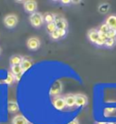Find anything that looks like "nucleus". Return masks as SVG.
<instances>
[{
    "label": "nucleus",
    "mask_w": 116,
    "mask_h": 124,
    "mask_svg": "<svg viewBox=\"0 0 116 124\" xmlns=\"http://www.w3.org/2000/svg\"><path fill=\"white\" fill-rule=\"evenodd\" d=\"M0 53H1V49H0Z\"/></svg>",
    "instance_id": "nucleus-30"
},
{
    "label": "nucleus",
    "mask_w": 116,
    "mask_h": 124,
    "mask_svg": "<svg viewBox=\"0 0 116 124\" xmlns=\"http://www.w3.org/2000/svg\"><path fill=\"white\" fill-rule=\"evenodd\" d=\"M96 124H108V123H106L105 121H99V122H97Z\"/></svg>",
    "instance_id": "nucleus-28"
},
{
    "label": "nucleus",
    "mask_w": 116,
    "mask_h": 124,
    "mask_svg": "<svg viewBox=\"0 0 116 124\" xmlns=\"http://www.w3.org/2000/svg\"><path fill=\"white\" fill-rule=\"evenodd\" d=\"M110 30V27H108V25L107 24H103V25H101L100 27H99V33H103V34H107Z\"/></svg>",
    "instance_id": "nucleus-20"
},
{
    "label": "nucleus",
    "mask_w": 116,
    "mask_h": 124,
    "mask_svg": "<svg viewBox=\"0 0 116 124\" xmlns=\"http://www.w3.org/2000/svg\"><path fill=\"white\" fill-rule=\"evenodd\" d=\"M58 31V35H59V38L60 39H63V38H64L67 34V31L66 30H64V29H57Z\"/></svg>",
    "instance_id": "nucleus-24"
},
{
    "label": "nucleus",
    "mask_w": 116,
    "mask_h": 124,
    "mask_svg": "<svg viewBox=\"0 0 116 124\" xmlns=\"http://www.w3.org/2000/svg\"><path fill=\"white\" fill-rule=\"evenodd\" d=\"M67 124H79V121H78L77 119H74V120H73L72 121H70L69 123Z\"/></svg>",
    "instance_id": "nucleus-26"
},
{
    "label": "nucleus",
    "mask_w": 116,
    "mask_h": 124,
    "mask_svg": "<svg viewBox=\"0 0 116 124\" xmlns=\"http://www.w3.org/2000/svg\"><path fill=\"white\" fill-rule=\"evenodd\" d=\"M18 23V18L16 15L14 14H10V15H7L6 16H5L4 18V24L5 26L8 28H13L15 27Z\"/></svg>",
    "instance_id": "nucleus-3"
},
{
    "label": "nucleus",
    "mask_w": 116,
    "mask_h": 124,
    "mask_svg": "<svg viewBox=\"0 0 116 124\" xmlns=\"http://www.w3.org/2000/svg\"><path fill=\"white\" fill-rule=\"evenodd\" d=\"M26 46L31 50H36L41 46V42H40L39 39L35 38V37H32V38H30V39L27 40Z\"/></svg>",
    "instance_id": "nucleus-6"
},
{
    "label": "nucleus",
    "mask_w": 116,
    "mask_h": 124,
    "mask_svg": "<svg viewBox=\"0 0 116 124\" xmlns=\"http://www.w3.org/2000/svg\"><path fill=\"white\" fill-rule=\"evenodd\" d=\"M8 111L11 113H16L19 110V106L15 101H9L7 104Z\"/></svg>",
    "instance_id": "nucleus-15"
},
{
    "label": "nucleus",
    "mask_w": 116,
    "mask_h": 124,
    "mask_svg": "<svg viewBox=\"0 0 116 124\" xmlns=\"http://www.w3.org/2000/svg\"><path fill=\"white\" fill-rule=\"evenodd\" d=\"M51 38L54 39V40H57V39H60V38H59V35H58V31H57V29L54 31V33H52L51 34Z\"/></svg>",
    "instance_id": "nucleus-25"
},
{
    "label": "nucleus",
    "mask_w": 116,
    "mask_h": 124,
    "mask_svg": "<svg viewBox=\"0 0 116 124\" xmlns=\"http://www.w3.org/2000/svg\"><path fill=\"white\" fill-rule=\"evenodd\" d=\"M29 20H30V23H31L32 26L34 27H36V28L42 27L44 22H45L44 16L38 12H35L34 14H32L29 17Z\"/></svg>",
    "instance_id": "nucleus-1"
},
{
    "label": "nucleus",
    "mask_w": 116,
    "mask_h": 124,
    "mask_svg": "<svg viewBox=\"0 0 116 124\" xmlns=\"http://www.w3.org/2000/svg\"><path fill=\"white\" fill-rule=\"evenodd\" d=\"M88 103V99L84 94H75V106L84 107Z\"/></svg>",
    "instance_id": "nucleus-8"
},
{
    "label": "nucleus",
    "mask_w": 116,
    "mask_h": 124,
    "mask_svg": "<svg viewBox=\"0 0 116 124\" xmlns=\"http://www.w3.org/2000/svg\"><path fill=\"white\" fill-rule=\"evenodd\" d=\"M45 29H46L47 32H48V33L51 35L52 33H54V31L57 29V27H56L55 23H54V22H53V23H50V24H46Z\"/></svg>",
    "instance_id": "nucleus-19"
},
{
    "label": "nucleus",
    "mask_w": 116,
    "mask_h": 124,
    "mask_svg": "<svg viewBox=\"0 0 116 124\" xmlns=\"http://www.w3.org/2000/svg\"><path fill=\"white\" fill-rule=\"evenodd\" d=\"M63 90V84L60 80H56L53 83V85L51 86L49 93L51 96L53 97H56V96H60V94Z\"/></svg>",
    "instance_id": "nucleus-2"
},
{
    "label": "nucleus",
    "mask_w": 116,
    "mask_h": 124,
    "mask_svg": "<svg viewBox=\"0 0 116 124\" xmlns=\"http://www.w3.org/2000/svg\"><path fill=\"white\" fill-rule=\"evenodd\" d=\"M52 104L54 107V108H56L58 110H63L66 107L64 97H62V96H56L53 98Z\"/></svg>",
    "instance_id": "nucleus-4"
},
{
    "label": "nucleus",
    "mask_w": 116,
    "mask_h": 124,
    "mask_svg": "<svg viewBox=\"0 0 116 124\" xmlns=\"http://www.w3.org/2000/svg\"><path fill=\"white\" fill-rule=\"evenodd\" d=\"M15 81H16V77L13 75V73H12L11 71H9L7 73V77L6 78V79H5V83L9 86H11L14 84Z\"/></svg>",
    "instance_id": "nucleus-17"
},
{
    "label": "nucleus",
    "mask_w": 116,
    "mask_h": 124,
    "mask_svg": "<svg viewBox=\"0 0 116 124\" xmlns=\"http://www.w3.org/2000/svg\"><path fill=\"white\" fill-rule=\"evenodd\" d=\"M106 35H107V38H108V39H116V31L110 29Z\"/></svg>",
    "instance_id": "nucleus-23"
},
{
    "label": "nucleus",
    "mask_w": 116,
    "mask_h": 124,
    "mask_svg": "<svg viewBox=\"0 0 116 124\" xmlns=\"http://www.w3.org/2000/svg\"><path fill=\"white\" fill-rule=\"evenodd\" d=\"M24 9L25 11L27 12V13H30V14H34L36 12V9H37V3L35 1H33V0H28V1H26L24 2Z\"/></svg>",
    "instance_id": "nucleus-5"
},
{
    "label": "nucleus",
    "mask_w": 116,
    "mask_h": 124,
    "mask_svg": "<svg viewBox=\"0 0 116 124\" xmlns=\"http://www.w3.org/2000/svg\"><path fill=\"white\" fill-rule=\"evenodd\" d=\"M11 72L13 73L14 76H19V75H23V69L21 65H16V66H11Z\"/></svg>",
    "instance_id": "nucleus-16"
},
{
    "label": "nucleus",
    "mask_w": 116,
    "mask_h": 124,
    "mask_svg": "<svg viewBox=\"0 0 116 124\" xmlns=\"http://www.w3.org/2000/svg\"><path fill=\"white\" fill-rule=\"evenodd\" d=\"M109 9V5L108 4H103L99 7V10L101 13H106V11H108Z\"/></svg>",
    "instance_id": "nucleus-22"
},
{
    "label": "nucleus",
    "mask_w": 116,
    "mask_h": 124,
    "mask_svg": "<svg viewBox=\"0 0 116 124\" xmlns=\"http://www.w3.org/2000/svg\"><path fill=\"white\" fill-rule=\"evenodd\" d=\"M32 66H33V61H32V59L24 58L23 61H22V63H21V67H22V69H23L24 73H25L26 71H27L29 69H31Z\"/></svg>",
    "instance_id": "nucleus-14"
},
{
    "label": "nucleus",
    "mask_w": 116,
    "mask_h": 124,
    "mask_svg": "<svg viewBox=\"0 0 116 124\" xmlns=\"http://www.w3.org/2000/svg\"><path fill=\"white\" fill-rule=\"evenodd\" d=\"M105 24L108 25L110 29L116 31V15H111L105 20Z\"/></svg>",
    "instance_id": "nucleus-10"
},
{
    "label": "nucleus",
    "mask_w": 116,
    "mask_h": 124,
    "mask_svg": "<svg viewBox=\"0 0 116 124\" xmlns=\"http://www.w3.org/2000/svg\"><path fill=\"white\" fill-rule=\"evenodd\" d=\"M44 20L46 24H50L54 22L55 20V16L52 13H45V16H44Z\"/></svg>",
    "instance_id": "nucleus-18"
},
{
    "label": "nucleus",
    "mask_w": 116,
    "mask_h": 124,
    "mask_svg": "<svg viewBox=\"0 0 116 124\" xmlns=\"http://www.w3.org/2000/svg\"><path fill=\"white\" fill-rule=\"evenodd\" d=\"M87 37L88 39L93 44H96L97 41L100 39V33L97 29H90L87 33Z\"/></svg>",
    "instance_id": "nucleus-9"
},
{
    "label": "nucleus",
    "mask_w": 116,
    "mask_h": 124,
    "mask_svg": "<svg viewBox=\"0 0 116 124\" xmlns=\"http://www.w3.org/2000/svg\"><path fill=\"white\" fill-rule=\"evenodd\" d=\"M116 45V39H107V41L105 42V45L104 46L106 47H112V46H114Z\"/></svg>",
    "instance_id": "nucleus-21"
},
{
    "label": "nucleus",
    "mask_w": 116,
    "mask_h": 124,
    "mask_svg": "<svg viewBox=\"0 0 116 124\" xmlns=\"http://www.w3.org/2000/svg\"><path fill=\"white\" fill-rule=\"evenodd\" d=\"M12 124H29V121L23 115H16L12 120Z\"/></svg>",
    "instance_id": "nucleus-12"
},
{
    "label": "nucleus",
    "mask_w": 116,
    "mask_h": 124,
    "mask_svg": "<svg viewBox=\"0 0 116 124\" xmlns=\"http://www.w3.org/2000/svg\"><path fill=\"white\" fill-rule=\"evenodd\" d=\"M54 23H55L56 27H57V29H64V30H66L67 27H68V23H67L66 19L64 18L63 16H55Z\"/></svg>",
    "instance_id": "nucleus-7"
},
{
    "label": "nucleus",
    "mask_w": 116,
    "mask_h": 124,
    "mask_svg": "<svg viewBox=\"0 0 116 124\" xmlns=\"http://www.w3.org/2000/svg\"><path fill=\"white\" fill-rule=\"evenodd\" d=\"M64 101H65L66 107L72 108L75 106V95L74 94H67L64 96Z\"/></svg>",
    "instance_id": "nucleus-11"
},
{
    "label": "nucleus",
    "mask_w": 116,
    "mask_h": 124,
    "mask_svg": "<svg viewBox=\"0 0 116 124\" xmlns=\"http://www.w3.org/2000/svg\"><path fill=\"white\" fill-rule=\"evenodd\" d=\"M108 124H115V123H113V122H109Z\"/></svg>",
    "instance_id": "nucleus-29"
},
{
    "label": "nucleus",
    "mask_w": 116,
    "mask_h": 124,
    "mask_svg": "<svg viewBox=\"0 0 116 124\" xmlns=\"http://www.w3.org/2000/svg\"><path fill=\"white\" fill-rule=\"evenodd\" d=\"M61 3H62V4H71V3H72V1H70V0H62V1H61Z\"/></svg>",
    "instance_id": "nucleus-27"
},
{
    "label": "nucleus",
    "mask_w": 116,
    "mask_h": 124,
    "mask_svg": "<svg viewBox=\"0 0 116 124\" xmlns=\"http://www.w3.org/2000/svg\"><path fill=\"white\" fill-rule=\"evenodd\" d=\"M23 59H24V58L22 56L15 55V56H12L11 58H10L9 62H10V65H11V66H16V65H21Z\"/></svg>",
    "instance_id": "nucleus-13"
}]
</instances>
